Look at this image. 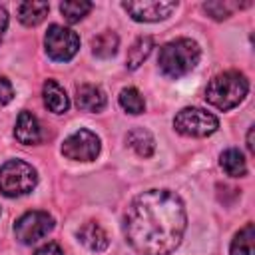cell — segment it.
Here are the masks:
<instances>
[{
    "mask_svg": "<svg viewBox=\"0 0 255 255\" xmlns=\"http://www.w3.org/2000/svg\"><path fill=\"white\" fill-rule=\"evenodd\" d=\"M151 48H153V38H151V36H139V38L131 44V48L128 50V58H126L128 68H129V70L139 68V66L147 60V56L151 54Z\"/></svg>",
    "mask_w": 255,
    "mask_h": 255,
    "instance_id": "18",
    "label": "cell"
},
{
    "mask_svg": "<svg viewBox=\"0 0 255 255\" xmlns=\"http://www.w3.org/2000/svg\"><path fill=\"white\" fill-rule=\"evenodd\" d=\"M249 92V82L241 72L229 70L223 74H217L205 90V100L219 108V110H231L235 108L239 102H243V98Z\"/></svg>",
    "mask_w": 255,
    "mask_h": 255,
    "instance_id": "3",
    "label": "cell"
},
{
    "mask_svg": "<svg viewBox=\"0 0 255 255\" xmlns=\"http://www.w3.org/2000/svg\"><path fill=\"white\" fill-rule=\"evenodd\" d=\"M42 96H44V104L50 112L54 114H64L70 108V100L66 96V90L56 82V80H46L44 88H42Z\"/></svg>",
    "mask_w": 255,
    "mask_h": 255,
    "instance_id": "13",
    "label": "cell"
},
{
    "mask_svg": "<svg viewBox=\"0 0 255 255\" xmlns=\"http://www.w3.org/2000/svg\"><path fill=\"white\" fill-rule=\"evenodd\" d=\"M219 165L223 167V171L229 177H243L247 173V161L243 157V153L235 147H229L221 153L219 157Z\"/></svg>",
    "mask_w": 255,
    "mask_h": 255,
    "instance_id": "17",
    "label": "cell"
},
{
    "mask_svg": "<svg viewBox=\"0 0 255 255\" xmlns=\"http://www.w3.org/2000/svg\"><path fill=\"white\" fill-rule=\"evenodd\" d=\"M118 44H120L118 34L112 30H104L102 34L92 38V52L98 58H112L118 52Z\"/></svg>",
    "mask_w": 255,
    "mask_h": 255,
    "instance_id": "19",
    "label": "cell"
},
{
    "mask_svg": "<svg viewBox=\"0 0 255 255\" xmlns=\"http://www.w3.org/2000/svg\"><path fill=\"white\" fill-rule=\"evenodd\" d=\"M247 149L253 153V126H251L249 131H247Z\"/></svg>",
    "mask_w": 255,
    "mask_h": 255,
    "instance_id": "26",
    "label": "cell"
},
{
    "mask_svg": "<svg viewBox=\"0 0 255 255\" xmlns=\"http://www.w3.org/2000/svg\"><path fill=\"white\" fill-rule=\"evenodd\" d=\"M12 98H14V88H12L10 80L0 76V106H6Z\"/></svg>",
    "mask_w": 255,
    "mask_h": 255,
    "instance_id": "23",
    "label": "cell"
},
{
    "mask_svg": "<svg viewBox=\"0 0 255 255\" xmlns=\"http://www.w3.org/2000/svg\"><path fill=\"white\" fill-rule=\"evenodd\" d=\"M6 28H8V12L0 6V40H2L4 32H6Z\"/></svg>",
    "mask_w": 255,
    "mask_h": 255,
    "instance_id": "25",
    "label": "cell"
},
{
    "mask_svg": "<svg viewBox=\"0 0 255 255\" xmlns=\"http://www.w3.org/2000/svg\"><path fill=\"white\" fill-rule=\"evenodd\" d=\"M54 229V217L48 211H28L14 223L16 239L24 245H32L38 239L46 237Z\"/></svg>",
    "mask_w": 255,
    "mask_h": 255,
    "instance_id": "7",
    "label": "cell"
},
{
    "mask_svg": "<svg viewBox=\"0 0 255 255\" xmlns=\"http://www.w3.org/2000/svg\"><path fill=\"white\" fill-rule=\"evenodd\" d=\"M78 241L84 247H88L90 251H96V253L108 249V245H110L106 229L96 221H88L78 229Z\"/></svg>",
    "mask_w": 255,
    "mask_h": 255,
    "instance_id": "11",
    "label": "cell"
},
{
    "mask_svg": "<svg viewBox=\"0 0 255 255\" xmlns=\"http://www.w3.org/2000/svg\"><path fill=\"white\" fill-rule=\"evenodd\" d=\"M76 104L80 110L86 112H102L106 108V94L100 86L94 84H82L76 90Z\"/></svg>",
    "mask_w": 255,
    "mask_h": 255,
    "instance_id": "12",
    "label": "cell"
},
{
    "mask_svg": "<svg viewBox=\"0 0 255 255\" xmlns=\"http://www.w3.org/2000/svg\"><path fill=\"white\" fill-rule=\"evenodd\" d=\"M122 8L135 20V22H159L173 14L177 2L167 0H128L122 2Z\"/></svg>",
    "mask_w": 255,
    "mask_h": 255,
    "instance_id": "9",
    "label": "cell"
},
{
    "mask_svg": "<svg viewBox=\"0 0 255 255\" xmlns=\"http://www.w3.org/2000/svg\"><path fill=\"white\" fill-rule=\"evenodd\" d=\"M120 106L128 112V114H141L145 110V102L141 98V94L135 90V88H124L120 92Z\"/></svg>",
    "mask_w": 255,
    "mask_h": 255,
    "instance_id": "21",
    "label": "cell"
},
{
    "mask_svg": "<svg viewBox=\"0 0 255 255\" xmlns=\"http://www.w3.org/2000/svg\"><path fill=\"white\" fill-rule=\"evenodd\" d=\"M38 183L36 169L22 159H8L0 167V191L6 197H20L30 193Z\"/></svg>",
    "mask_w": 255,
    "mask_h": 255,
    "instance_id": "4",
    "label": "cell"
},
{
    "mask_svg": "<svg viewBox=\"0 0 255 255\" xmlns=\"http://www.w3.org/2000/svg\"><path fill=\"white\" fill-rule=\"evenodd\" d=\"M203 10H205L213 20H225V18L231 16L233 4H227V2H205V4H203Z\"/></svg>",
    "mask_w": 255,
    "mask_h": 255,
    "instance_id": "22",
    "label": "cell"
},
{
    "mask_svg": "<svg viewBox=\"0 0 255 255\" xmlns=\"http://www.w3.org/2000/svg\"><path fill=\"white\" fill-rule=\"evenodd\" d=\"M90 10H92V2H88V0H66L60 4V12L64 14V18L70 24L80 22Z\"/></svg>",
    "mask_w": 255,
    "mask_h": 255,
    "instance_id": "20",
    "label": "cell"
},
{
    "mask_svg": "<svg viewBox=\"0 0 255 255\" xmlns=\"http://www.w3.org/2000/svg\"><path fill=\"white\" fill-rule=\"evenodd\" d=\"M62 153L74 161H92L100 153V137L90 129H78L64 139Z\"/></svg>",
    "mask_w": 255,
    "mask_h": 255,
    "instance_id": "8",
    "label": "cell"
},
{
    "mask_svg": "<svg viewBox=\"0 0 255 255\" xmlns=\"http://www.w3.org/2000/svg\"><path fill=\"white\" fill-rule=\"evenodd\" d=\"M34 255H64V251H62V247L58 243H46Z\"/></svg>",
    "mask_w": 255,
    "mask_h": 255,
    "instance_id": "24",
    "label": "cell"
},
{
    "mask_svg": "<svg viewBox=\"0 0 255 255\" xmlns=\"http://www.w3.org/2000/svg\"><path fill=\"white\" fill-rule=\"evenodd\" d=\"M14 135L20 143L24 145H32V143H40L42 141V128L40 122L34 114L30 112H20L18 120H16V128H14Z\"/></svg>",
    "mask_w": 255,
    "mask_h": 255,
    "instance_id": "10",
    "label": "cell"
},
{
    "mask_svg": "<svg viewBox=\"0 0 255 255\" xmlns=\"http://www.w3.org/2000/svg\"><path fill=\"white\" fill-rule=\"evenodd\" d=\"M229 253L231 255H255V225L253 223H247L235 233Z\"/></svg>",
    "mask_w": 255,
    "mask_h": 255,
    "instance_id": "16",
    "label": "cell"
},
{
    "mask_svg": "<svg viewBox=\"0 0 255 255\" xmlns=\"http://www.w3.org/2000/svg\"><path fill=\"white\" fill-rule=\"evenodd\" d=\"M44 46H46V54L54 62H68L80 50V36L70 28L52 24L46 32Z\"/></svg>",
    "mask_w": 255,
    "mask_h": 255,
    "instance_id": "6",
    "label": "cell"
},
{
    "mask_svg": "<svg viewBox=\"0 0 255 255\" xmlns=\"http://www.w3.org/2000/svg\"><path fill=\"white\" fill-rule=\"evenodd\" d=\"M128 145L139 155V157H151L155 151V139L153 135L143 128H133L128 133Z\"/></svg>",
    "mask_w": 255,
    "mask_h": 255,
    "instance_id": "15",
    "label": "cell"
},
{
    "mask_svg": "<svg viewBox=\"0 0 255 255\" xmlns=\"http://www.w3.org/2000/svg\"><path fill=\"white\" fill-rule=\"evenodd\" d=\"M199 58H201V50L197 42H193L191 38H175L159 50L157 64L163 76L177 80L187 76L197 66Z\"/></svg>",
    "mask_w": 255,
    "mask_h": 255,
    "instance_id": "2",
    "label": "cell"
},
{
    "mask_svg": "<svg viewBox=\"0 0 255 255\" xmlns=\"http://www.w3.org/2000/svg\"><path fill=\"white\" fill-rule=\"evenodd\" d=\"M50 12L48 2H36V0H28L22 2L18 6V20L24 26H38Z\"/></svg>",
    "mask_w": 255,
    "mask_h": 255,
    "instance_id": "14",
    "label": "cell"
},
{
    "mask_svg": "<svg viewBox=\"0 0 255 255\" xmlns=\"http://www.w3.org/2000/svg\"><path fill=\"white\" fill-rule=\"evenodd\" d=\"M185 227V205L169 189H147L135 195L124 217L126 239L139 255L173 253L183 239Z\"/></svg>",
    "mask_w": 255,
    "mask_h": 255,
    "instance_id": "1",
    "label": "cell"
},
{
    "mask_svg": "<svg viewBox=\"0 0 255 255\" xmlns=\"http://www.w3.org/2000/svg\"><path fill=\"white\" fill-rule=\"evenodd\" d=\"M173 128L187 137H207L217 131L219 120L201 108H183L173 118Z\"/></svg>",
    "mask_w": 255,
    "mask_h": 255,
    "instance_id": "5",
    "label": "cell"
}]
</instances>
